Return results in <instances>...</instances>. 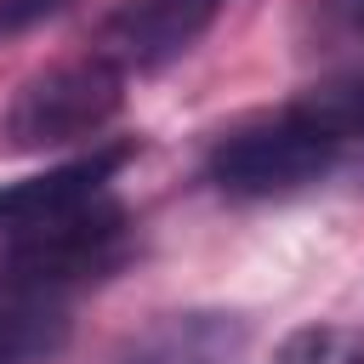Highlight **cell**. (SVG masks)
Wrapping results in <instances>:
<instances>
[{"instance_id": "cell-1", "label": "cell", "mask_w": 364, "mask_h": 364, "mask_svg": "<svg viewBox=\"0 0 364 364\" xmlns=\"http://www.w3.org/2000/svg\"><path fill=\"white\" fill-rule=\"evenodd\" d=\"M136 228L131 210L114 193H97L91 205L51 216L40 228L6 233L0 245V296H46L57 301L63 290L97 284L131 262Z\"/></svg>"}, {"instance_id": "cell-2", "label": "cell", "mask_w": 364, "mask_h": 364, "mask_svg": "<svg viewBox=\"0 0 364 364\" xmlns=\"http://www.w3.org/2000/svg\"><path fill=\"white\" fill-rule=\"evenodd\" d=\"M125 102V74L108 57H74V63H51L40 74H28L0 119L6 148L17 154H46V148H74L85 136H97Z\"/></svg>"}, {"instance_id": "cell-3", "label": "cell", "mask_w": 364, "mask_h": 364, "mask_svg": "<svg viewBox=\"0 0 364 364\" xmlns=\"http://www.w3.org/2000/svg\"><path fill=\"white\" fill-rule=\"evenodd\" d=\"M336 154H341V142H330L318 125H307L296 108H284L273 119L228 131L210 148L205 176L228 199H284V193L313 188L336 165Z\"/></svg>"}, {"instance_id": "cell-4", "label": "cell", "mask_w": 364, "mask_h": 364, "mask_svg": "<svg viewBox=\"0 0 364 364\" xmlns=\"http://www.w3.org/2000/svg\"><path fill=\"white\" fill-rule=\"evenodd\" d=\"M222 11L228 0H119L102 17L91 51L108 57L119 74H148L176 63Z\"/></svg>"}, {"instance_id": "cell-5", "label": "cell", "mask_w": 364, "mask_h": 364, "mask_svg": "<svg viewBox=\"0 0 364 364\" xmlns=\"http://www.w3.org/2000/svg\"><path fill=\"white\" fill-rule=\"evenodd\" d=\"M108 364H250V318L228 307L159 313L154 324L125 336Z\"/></svg>"}, {"instance_id": "cell-6", "label": "cell", "mask_w": 364, "mask_h": 364, "mask_svg": "<svg viewBox=\"0 0 364 364\" xmlns=\"http://www.w3.org/2000/svg\"><path fill=\"white\" fill-rule=\"evenodd\" d=\"M136 154V142H108V148H91L68 165H51L40 176H23V182H6L0 188V233H23V228H40L51 216H68L80 205H91L97 193H108V182L125 171V159Z\"/></svg>"}, {"instance_id": "cell-7", "label": "cell", "mask_w": 364, "mask_h": 364, "mask_svg": "<svg viewBox=\"0 0 364 364\" xmlns=\"http://www.w3.org/2000/svg\"><path fill=\"white\" fill-rule=\"evenodd\" d=\"M68 347V313L46 296H0V364H46Z\"/></svg>"}, {"instance_id": "cell-8", "label": "cell", "mask_w": 364, "mask_h": 364, "mask_svg": "<svg viewBox=\"0 0 364 364\" xmlns=\"http://www.w3.org/2000/svg\"><path fill=\"white\" fill-rule=\"evenodd\" d=\"M290 108H296L307 125H318L330 142H358V136H364V68H347V74H336V80L307 85Z\"/></svg>"}, {"instance_id": "cell-9", "label": "cell", "mask_w": 364, "mask_h": 364, "mask_svg": "<svg viewBox=\"0 0 364 364\" xmlns=\"http://www.w3.org/2000/svg\"><path fill=\"white\" fill-rule=\"evenodd\" d=\"M273 364H364V336L341 324H307L279 347Z\"/></svg>"}, {"instance_id": "cell-10", "label": "cell", "mask_w": 364, "mask_h": 364, "mask_svg": "<svg viewBox=\"0 0 364 364\" xmlns=\"http://www.w3.org/2000/svg\"><path fill=\"white\" fill-rule=\"evenodd\" d=\"M74 0H0V40L6 34H23V28H34V23H46V17H57V11H68Z\"/></svg>"}, {"instance_id": "cell-11", "label": "cell", "mask_w": 364, "mask_h": 364, "mask_svg": "<svg viewBox=\"0 0 364 364\" xmlns=\"http://www.w3.org/2000/svg\"><path fill=\"white\" fill-rule=\"evenodd\" d=\"M318 11H324L336 28H347V34H364V0H318Z\"/></svg>"}]
</instances>
